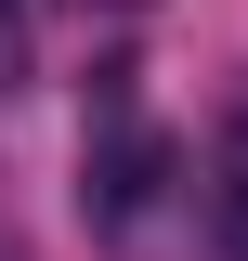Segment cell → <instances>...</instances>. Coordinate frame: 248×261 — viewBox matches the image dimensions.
I'll return each instance as SVG.
<instances>
[{
  "label": "cell",
  "instance_id": "6da1fadb",
  "mask_svg": "<svg viewBox=\"0 0 248 261\" xmlns=\"http://www.w3.org/2000/svg\"><path fill=\"white\" fill-rule=\"evenodd\" d=\"M157 183H170V144L118 118V130H105V157H92V183H79V196H92V222H105V235H131V222L157 209Z\"/></svg>",
  "mask_w": 248,
  "mask_h": 261
},
{
  "label": "cell",
  "instance_id": "7a4b0ae2",
  "mask_svg": "<svg viewBox=\"0 0 248 261\" xmlns=\"http://www.w3.org/2000/svg\"><path fill=\"white\" fill-rule=\"evenodd\" d=\"M196 209H209V248H222V261H248V118L209 144V183H196Z\"/></svg>",
  "mask_w": 248,
  "mask_h": 261
},
{
  "label": "cell",
  "instance_id": "3957f363",
  "mask_svg": "<svg viewBox=\"0 0 248 261\" xmlns=\"http://www.w3.org/2000/svg\"><path fill=\"white\" fill-rule=\"evenodd\" d=\"M13 79H27V13L0 0V92H13Z\"/></svg>",
  "mask_w": 248,
  "mask_h": 261
},
{
  "label": "cell",
  "instance_id": "277c9868",
  "mask_svg": "<svg viewBox=\"0 0 248 261\" xmlns=\"http://www.w3.org/2000/svg\"><path fill=\"white\" fill-rule=\"evenodd\" d=\"M105 13H144V0H105Z\"/></svg>",
  "mask_w": 248,
  "mask_h": 261
}]
</instances>
